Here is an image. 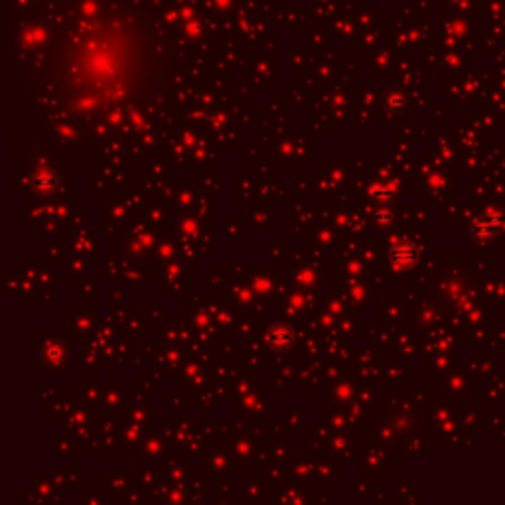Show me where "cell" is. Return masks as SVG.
<instances>
[{
	"mask_svg": "<svg viewBox=\"0 0 505 505\" xmlns=\"http://www.w3.org/2000/svg\"><path fill=\"white\" fill-rule=\"evenodd\" d=\"M497 229H499V220H497V215H487V217L482 221V229H480V231H482V235L487 233V235L492 237Z\"/></svg>",
	"mask_w": 505,
	"mask_h": 505,
	"instance_id": "obj_1",
	"label": "cell"
}]
</instances>
